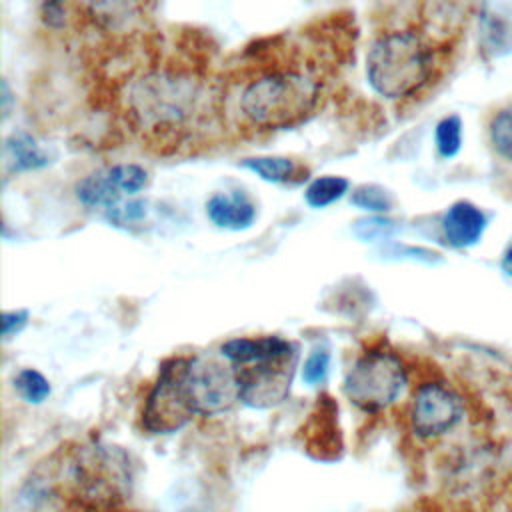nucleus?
Returning a JSON list of instances; mask_svg holds the SVG:
<instances>
[{
	"instance_id": "1",
	"label": "nucleus",
	"mask_w": 512,
	"mask_h": 512,
	"mask_svg": "<svg viewBox=\"0 0 512 512\" xmlns=\"http://www.w3.org/2000/svg\"><path fill=\"white\" fill-rule=\"evenodd\" d=\"M466 4H436L426 28H398L382 32L366 54V78L374 92L390 100L412 98L428 88L446 64L462 36L464 24L432 32L460 14Z\"/></svg>"
},
{
	"instance_id": "2",
	"label": "nucleus",
	"mask_w": 512,
	"mask_h": 512,
	"mask_svg": "<svg viewBox=\"0 0 512 512\" xmlns=\"http://www.w3.org/2000/svg\"><path fill=\"white\" fill-rule=\"evenodd\" d=\"M58 474L68 496L86 508H114L130 498L134 488L130 456L120 446L104 442H88L64 450Z\"/></svg>"
},
{
	"instance_id": "3",
	"label": "nucleus",
	"mask_w": 512,
	"mask_h": 512,
	"mask_svg": "<svg viewBox=\"0 0 512 512\" xmlns=\"http://www.w3.org/2000/svg\"><path fill=\"white\" fill-rule=\"evenodd\" d=\"M492 364L494 360L488 364L484 384L478 390H468L442 376L422 380L408 406L410 432L424 442L460 436L482 404Z\"/></svg>"
},
{
	"instance_id": "4",
	"label": "nucleus",
	"mask_w": 512,
	"mask_h": 512,
	"mask_svg": "<svg viewBox=\"0 0 512 512\" xmlns=\"http://www.w3.org/2000/svg\"><path fill=\"white\" fill-rule=\"evenodd\" d=\"M318 100V80L308 72L288 68L252 80L240 96V108L254 126L278 130L302 122Z\"/></svg>"
},
{
	"instance_id": "5",
	"label": "nucleus",
	"mask_w": 512,
	"mask_h": 512,
	"mask_svg": "<svg viewBox=\"0 0 512 512\" xmlns=\"http://www.w3.org/2000/svg\"><path fill=\"white\" fill-rule=\"evenodd\" d=\"M196 84L172 70H154L136 78L128 88V114L150 134L176 132L196 106Z\"/></svg>"
},
{
	"instance_id": "6",
	"label": "nucleus",
	"mask_w": 512,
	"mask_h": 512,
	"mask_svg": "<svg viewBox=\"0 0 512 512\" xmlns=\"http://www.w3.org/2000/svg\"><path fill=\"white\" fill-rule=\"evenodd\" d=\"M408 384L402 358L384 346L364 352L344 378L346 398L364 412H378L390 406Z\"/></svg>"
},
{
	"instance_id": "7",
	"label": "nucleus",
	"mask_w": 512,
	"mask_h": 512,
	"mask_svg": "<svg viewBox=\"0 0 512 512\" xmlns=\"http://www.w3.org/2000/svg\"><path fill=\"white\" fill-rule=\"evenodd\" d=\"M182 384L194 416H218L240 402L234 366L214 356H184Z\"/></svg>"
},
{
	"instance_id": "8",
	"label": "nucleus",
	"mask_w": 512,
	"mask_h": 512,
	"mask_svg": "<svg viewBox=\"0 0 512 512\" xmlns=\"http://www.w3.org/2000/svg\"><path fill=\"white\" fill-rule=\"evenodd\" d=\"M182 366L184 356H172L160 364L142 410V424L152 434L178 432L194 418L184 394Z\"/></svg>"
},
{
	"instance_id": "9",
	"label": "nucleus",
	"mask_w": 512,
	"mask_h": 512,
	"mask_svg": "<svg viewBox=\"0 0 512 512\" xmlns=\"http://www.w3.org/2000/svg\"><path fill=\"white\" fill-rule=\"evenodd\" d=\"M296 364L298 348L248 364H232L240 384V402L258 410L282 404L290 394Z\"/></svg>"
},
{
	"instance_id": "10",
	"label": "nucleus",
	"mask_w": 512,
	"mask_h": 512,
	"mask_svg": "<svg viewBox=\"0 0 512 512\" xmlns=\"http://www.w3.org/2000/svg\"><path fill=\"white\" fill-rule=\"evenodd\" d=\"M486 226V216L480 208H476L470 202H454L444 218H442V230L448 240V244L456 248H464L474 244Z\"/></svg>"
},
{
	"instance_id": "11",
	"label": "nucleus",
	"mask_w": 512,
	"mask_h": 512,
	"mask_svg": "<svg viewBox=\"0 0 512 512\" xmlns=\"http://www.w3.org/2000/svg\"><path fill=\"white\" fill-rule=\"evenodd\" d=\"M206 212L218 228L226 230H244L256 218L254 204L242 192L214 194L206 204Z\"/></svg>"
},
{
	"instance_id": "12",
	"label": "nucleus",
	"mask_w": 512,
	"mask_h": 512,
	"mask_svg": "<svg viewBox=\"0 0 512 512\" xmlns=\"http://www.w3.org/2000/svg\"><path fill=\"white\" fill-rule=\"evenodd\" d=\"M298 348L294 342L280 336H258V338H232L220 346V354L230 364H248L254 360L278 356Z\"/></svg>"
},
{
	"instance_id": "13",
	"label": "nucleus",
	"mask_w": 512,
	"mask_h": 512,
	"mask_svg": "<svg viewBox=\"0 0 512 512\" xmlns=\"http://www.w3.org/2000/svg\"><path fill=\"white\" fill-rule=\"evenodd\" d=\"M4 160L12 172L42 168L48 164V154L26 132H12L4 140Z\"/></svg>"
},
{
	"instance_id": "14",
	"label": "nucleus",
	"mask_w": 512,
	"mask_h": 512,
	"mask_svg": "<svg viewBox=\"0 0 512 512\" xmlns=\"http://www.w3.org/2000/svg\"><path fill=\"white\" fill-rule=\"evenodd\" d=\"M76 196L86 206H106L112 208L122 196L116 180L112 178L110 168L98 170L76 184Z\"/></svg>"
},
{
	"instance_id": "15",
	"label": "nucleus",
	"mask_w": 512,
	"mask_h": 512,
	"mask_svg": "<svg viewBox=\"0 0 512 512\" xmlns=\"http://www.w3.org/2000/svg\"><path fill=\"white\" fill-rule=\"evenodd\" d=\"M488 138L494 152L512 162V102L500 106L488 122Z\"/></svg>"
},
{
	"instance_id": "16",
	"label": "nucleus",
	"mask_w": 512,
	"mask_h": 512,
	"mask_svg": "<svg viewBox=\"0 0 512 512\" xmlns=\"http://www.w3.org/2000/svg\"><path fill=\"white\" fill-rule=\"evenodd\" d=\"M242 166L256 172L262 180H268V182H288L296 174L294 160L282 158V156L244 158Z\"/></svg>"
},
{
	"instance_id": "17",
	"label": "nucleus",
	"mask_w": 512,
	"mask_h": 512,
	"mask_svg": "<svg viewBox=\"0 0 512 512\" xmlns=\"http://www.w3.org/2000/svg\"><path fill=\"white\" fill-rule=\"evenodd\" d=\"M348 186H350V182L342 176H322L308 184L304 196L312 208H324V206L336 202L338 198H342L344 192L348 190Z\"/></svg>"
},
{
	"instance_id": "18",
	"label": "nucleus",
	"mask_w": 512,
	"mask_h": 512,
	"mask_svg": "<svg viewBox=\"0 0 512 512\" xmlns=\"http://www.w3.org/2000/svg\"><path fill=\"white\" fill-rule=\"evenodd\" d=\"M14 388L30 404H40L50 396V382L34 368L20 370L14 378Z\"/></svg>"
},
{
	"instance_id": "19",
	"label": "nucleus",
	"mask_w": 512,
	"mask_h": 512,
	"mask_svg": "<svg viewBox=\"0 0 512 512\" xmlns=\"http://www.w3.org/2000/svg\"><path fill=\"white\" fill-rule=\"evenodd\" d=\"M350 202L362 210H370V212H388L394 206V198L392 194L378 186V184H362L358 186L352 196Z\"/></svg>"
},
{
	"instance_id": "20",
	"label": "nucleus",
	"mask_w": 512,
	"mask_h": 512,
	"mask_svg": "<svg viewBox=\"0 0 512 512\" xmlns=\"http://www.w3.org/2000/svg\"><path fill=\"white\" fill-rule=\"evenodd\" d=\"M354 234L364 240V242H374V240H386L390 238L396 230H398V224L390 218H384L380 214H374V216H366V218H358L352 226Z\"/></svg>"
},
{
	"instance_id": "21",
	"label": "nucleus",
	"mask_w": 512,
	"mask_h": 512,
	"mask_svg": "<svg viewBox=\"0 0 512 512\" xmlns=\"http://www.w3.org/2000/svg\"><path fill=\"white\" fill-rule=\"evenodd\" d=\"M460 142H462V124L458 116H446L438 122L436 126V146L438 152L444 158L454 156L460 150Z\"/></svg>"
},
{
	"instance_id": "22",
	"label": "nucleus",
	"mask_w": 512,
	"mask_h": 512,
	"mask_svg": "<svg viewBox=\"0 0 512 512\" xmlns=\"http://www.w3.org/2000/svg\"><path fill=\"white\" fill-rule=\"evenodd\" d=\"M110 172L122 194H136L148 184V172L138 164H116Z\"/></svg>"
},
{
	"instance_id": "23",
	"label": "nucleus",
	"mask_w": 512,
	"mask_h": 512,
	"mask_svg": "<svg viewBox=\"0 0 512 512\" xmlns=\"http://www.w3.org/2000/svg\"><path fill=\"white\" fill-rule=\"evenodd\" d=\"M328 368H330V354H328V350H314L306 358V362H304L302 380L308 386H318V384H322L326 380Z\"/></svg>"
},
{
	"instance_id": "24",
	"label": "nucleus",
	"mask_w": 512,
	"mask_h": 512,
	"mask_svg": "<svg viewBox=\"0 0 512 512\" xmlns=\"http://www.w3.org/2000/svg\"><path fill=\"white\" fill-rule=\"evenodd\" d=\"M146 214V202L144 200H132L124 206H112L108 208V218L116 224H126L142 218Z\"/></svg>"
},
{
	"instance_id": "25",
	"label": "nucleus",
	"mask_w": 512,
	"mask_h": 512,
	"mask_svg": "<svg viewBox=\"0 0 512 512\" xmlns=\"http://www.w3.org/2000/svg\"><path fill=\"white\" fill-rule=\"evenodd\" d=\"M28 322V310H10L2 312V336L10 338L12 334H18Z\"/></svg>"
},
{
	"instance_id": "26",
	"label": "nucleus",
	"mask_w": 512,
	"mask_h": 512,
	"mask_svg": "<svg viewBox=\"0 0 512 512\" xmlns=\"http://www.w3.org/2000/svg\"><path fill=\"white\" fill-rule=\"evenodd\" d=\"M502 268H504V272H508L510 276H512V244L506 248V252H504V258H502Z\"/></svg>"
}]
</instances>
